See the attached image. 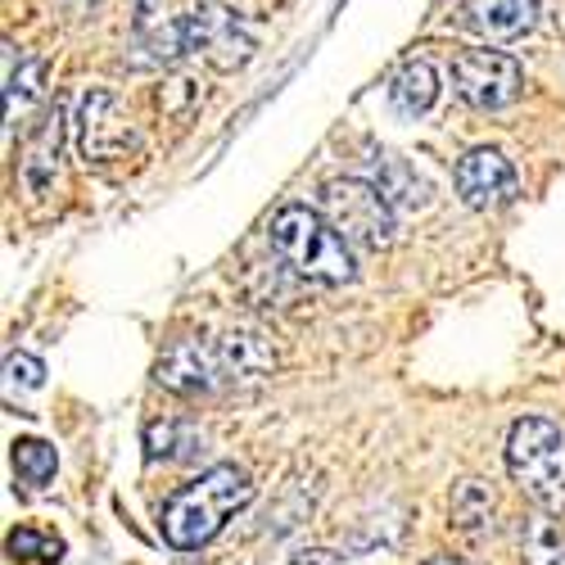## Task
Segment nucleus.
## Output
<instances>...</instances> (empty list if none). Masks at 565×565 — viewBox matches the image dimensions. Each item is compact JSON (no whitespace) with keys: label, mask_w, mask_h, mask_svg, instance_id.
Returning a JSON list of instances; mask_svg holds the SVG:
<instances>
[{"label":"nucleus","mask_w":565,"mask_h":565,"mask_svg":"<svg viewBox=\"0 0 565 565\" xmlns=\"http://www.w3.org/2000/svg\"><path fill=\"white\" fill-rule=\"evenodd\" d=\"M136 36L154 60L204 55L217 68H241L254 55L222 0H136Z\"/></svg>","instance_id":"f257e3e1"},{"label":"nucleus","mask_w":565,"mask_h":565,"mask_svg":"<svg viewBox=\"0 0 565 565\" xmlns=\"http://www.w3.org/2000/svg\"><path fill=\"white\" fill-rule=\"evenodd\" d=\"M267 371H276V349L254 335V331H231V335H191V340H177L159 366H154V381L172 394H213L226 385H249L263 381Z\"/></svg>","instance_id":"f03ea898"},{"label":"nucleus","mask_w":565,"mask_h":565,"mask_svg":"<svg viewBox=\"0 0 565 565\" xmlns=\"http://www.w3.org/2000/svg\"><path fill=\"white\" fill-rule=\"evenodd\" d=\"M254 502V480L245 476L241 466H213L204 470L200 480H191L185 489H177L163 507V539L177 552H195L209 539L222 534V525L231 521L235 511H245Z\"/></svg>","instance_id":"7ed1b4c3"},{"label":"nucleus","mask_w":565,"mask_h":565,"mask_svg":"<svg viewBox=\"0 0 565 565\" xmlns=\"http://www.w3.org/2000/svg\"><path fill=\"white\" fill-rule=\"evenodd\" d=\"M267 241L295 276L317 280V286H344V280H353V271H358L353 245L326 222V213H317L308 204L280 209L267 226Z\"/></svg>","instance_id":"20e7f679"},{"label":"nucleus","mask_w":565,"mask_h":565,"mask_svg":"<svg viewBox=\"0 0 565 565\" xmlns=\"http://www.w3.org/2000/svg\"><path fill=\"white\" fill-rule=\"evenodd\" d=\"M507 476L521 484V493L565 521V435L543 416H521L507 435Z\"/></svg>","instance_id":"39448f33"},{"label":"nucleus","mask_w":565,"mask_h":565,"mask_svg":"<svg viewBox=\"0 0 565 565\" xmlns=\"http://www.w3.org/2000/svg\"><path fill=\"white\" fill-rule=\"evenodd\" d=\"M321 213L353 249H385L394 241V204L381 195L375 181L362 177H331L321 185Z\"/></svg>","instance_id":"423d86ee"},{"label":"nucleus","mask_w":565,"mask_h":565,"mask_svg":"<svg viewBox=\"0 0 565 565\" xmlns=\"http://www.w3.org/2000/svg\"><path fill=\"white\" fill-rule=\"evenodd\" d=\"M448 77H452V90L470 109H507L521 100V90H525L521 64L502 51H461V55H452Z\"/></svg>","instance_id":"0eeeda50"},{"label":"nucleus","mask_w":565,"mask_h":565,"mask_svg":"<svg viewBox=\"0 0 565 565\" xmlns=\"http://www.w3.org/2000/svg\"><path fill=\"white\" fill-rule=\"evenodd\" d=\"M140 136H136V122L127 118L122 100L114 90H90L82 100V114H77V150L86 163H114V159H127L136 154Z\"/></svg>","instance_id":"6e6552de"},{"label":"nucleus","mask_w":565,"mask_h":565,"mask_svg":"<svg viewBox=\"0 0 565 565\" xmlns=\"http://www.w3.org/2000/svg\"><path fill=\"white\" fill-rule=\"evenodd\" d=\"M515 191H521V181H515V168L507 163L502 150L480 146V150L461 154V163H457V195H461L466 209H480V213L502 209V204L515 200Z\"/></svg>","instance_id":"1a4fd4ad"},{"label":"nucleus","mask_w":565,"mask_h":565,"mask_svg":"<svg viewBox=\"0 0 565 565\" xmlns=\"http://www.w3.org/2000/svg\"><path fill=\"white\" fill-rule=\"evenodd\" d=\"M461 14L489 41H515L534 28L539 0H461Z\"/></svg>","instance_id":"9d476101"},{"label":"nucleus","mask_w":565,"mask_h":565,"mask_svg":"<svg viewBox=\"0 0 565 565\" xmlns=\"http://www.w3.org/2000/svg\"><path fill=\"white\" fill-rule=\"evenodd\" d=\"M435 96H439V77H435V68H430L426 60H407V64H398V73L390 77V105H394V114H403V118L426 114V109L435 105Z\"/></svg>","instance_id":"9b49d317"},{"label":"nucleus","mask_w":565,"mask_h":565,"mask_svg":"<svg viewBox=\"0 0 565 565\" xmlns=\"http://www.w3.org/2000/svg\"><path fill=\"white\" fill-rule=\"evenodd\" d=\"M452 525L461 534H470V539L489 534L493 530V493L484 484H476V480L457 484V493H452Z\"/></svg>","instance_id":"f8f14e48"},{"label":"nucleus","mask_w":565,"mask_h":565,"mask_svg":"<svg viewBox=\"0 0 565 565\" xmlns=\"http://www.w3.org/2000/svg\"><path fill=\"white\" fill-rule=\"evenodd\" d=\"M521 565H565V534L556 515H534L521 539Z\"/></svg>","instance_id":"ddd939ff"},{"label":"nucleus","mask_w":565,"mask_h":565,"mask_svg":"<svg viewBox=\"0 0 565 565\" xmlns=\"http://www.w3.org/2000/svg\"><path fill=\"white\" fill-rule=\"evenodd\" d=\"M375 185L394 209H420L426 204V181H420L403 159H381V172H375Z\"/></svg>","instance_id":"4468645a"},{"label":"nucleus","mask_w":565,"mask_h":565,"mask_svg":"<svg viewBox=\"0 0 565 565\" xmlns=\"http://www.w3.org/2000/svg\"><path fill=\"white\" fill-rule=\"evenodd\" d=\"M10 457H14V470H19V480L28 489H45L55 480V470H60V457L45 439H14Z\"/></svg>","instance_id":"2eb2a0df"},{"label":"nucleus","mask_w":565,"mask_h":565,"mask_svg":"<svg viewBox=\"0 0 565 565\" xmlns=\"http://www.w3.org/2000/svg\"><path fill=\"white\" fill-rule=\"evenodd\" d=\"M195 448H200V435L177 426V420H163V426H150L146 430L150 461H159V457H195Z\"/></svg>","instance_id":"dca6fc26"},{"label":"nucleus","mask_w":565,"mask_h":565,"mask_svg":"<svg viewBox=\"0 0 565 565\" xmlns=\"http://www.w3.org/2000/svg\"><path fill=\"white\" fill-rule=\"evenodd\" d=\"M55 150H60V114H55L51 122H45L41 140L32 146V154H28V163H23V177H28L32 191H41V185H45V172L55 168Z\"/></svg>","instance_id":"f3484780"},{"label":"nucleus","mask_w":565,"mask_h":565,"mask_svg":"<svg viewBox=\"0 0 565 565\" xmlns=\"http://www.w3.org/2000/svg\"><path fill=\"white\" fill-rule=\"evenodd\" d=\"M6 547H10V556H23V561H60V556H64V543H60V539L41 534V530H32V525L10 530Z\"/></svg>","instance_id":"a211bd4d"},{"label":"nucleus","mask_w":565,"mask_h":565,"mask_svg":"<svg viewBox=\"0 0 565 565\" xmlns=\"http://www.w3.org/2000/svg\"><path fill=\"white\" fill-rule=\"evenodd\" d=\"M41 73H45L41 60H28L19 73H14V68L6 73V82H10V86H6V90H10V118H19V109H28V105L41 96Z\"/></svg>","instance_id":"6ab92c4d"},{"label":"nucleus","mask_w":565,"mask_h":565,"mask_svg":"<svg viewBox=\"0 0 565 565\" xmlns=\"http://www.w3.org/2000/svg\"><path fill=\"white\" fill-rule=\"evenodd\" d=\"M6 381H10V390H23V394H32V390H41L45 385V366L32 358V353H10L6 358Z\"/></svg>","instance_id":"aec40b11"},{"label":"nucleus","mask_w":565,"mask_h":565,"mask_svg":"<svg viewBox=\"0 0 565 565\" xmlns=\"http://www.w3.org/2000/svg\"><path fill=\"white\" fill-rule=\"evenodd\" d=\"M222 6L235 14V19H271L290 6V0H222Z\"/></svg>","instance_id":"412c9836"},{"label":"nucleus","mask_w":565,"mask_h":565,"mask_svg":"<svg viewBox=\"0 0 565 565\" xmlns=\"http://www.w3.org/2000/svg\"><path fill=\"white\" fill-rule=\"evenodd\" d=\"M290 565H349L340 552H331V547H308V552H299Z\"/></svg>","instance_id":"4be33fe9"},{"label":"nucleus","mask_w":565,"mask_h":565,"mask_svg":"<svg viewBox=\"0 0 565 565\" xmlns=\"http://www.w3.org/2000/svg\"><path fill=\"white\" fill-rule=\"evenodd\" d=\"M426 565H470V561H461V556H430Z\"/></svg>","instance_id":"5701e85b"}]
</instances>
